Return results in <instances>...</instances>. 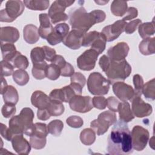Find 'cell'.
Here are the masks:
<instances>
[{
  "label": "cell",
  "mask_w": 155,
  "mask_h": 155,
  "mask_svg": "<svg viewBox=\"0 0 155 155\" xmlns=\"http://www.w3.org/2000/svg\"><path fill=\"white\" fill-rule=\"evenodd\" d=\"M107 150L111 155H126L133 152L131 131L126 122L119 120L114 124L108 137Z\"/></svg>",
  "instance_id": "6da1fadb"
},
{
  "label": "cell",
  "mask_w": 155,
  "mask_h": 155,
  "mask_svg": "<svg viewBox=\"0 0 155 155\" xmlns=\"http://www.w3.org/2000/svg\"><path fill=\"white\" fill-rule=\"evenodd\" d=\"M68 18L73 30L85 34L93 25L103 22L106 18V14L101 10L87 13L84 7H80L71 8L68 13Z\"/></svg>",
  "instance_id": "7a4b0ae2"
},
{
  "label": "cell",
  "mask_w": 155,
  "mask_h": 155,
  "mask_svg": "<svg viewBox=\"0 0 155 155\" xmlns=\"http://www.w3.org/2000/svg\"><path fill=\"white\" fill-rule=\"evenodd\" d=\"M104 72L110 83L113 84L126 79L131 73V67L125 59L119 61L110 59Z\"/></svg>",
  "instance_id": "3957f363"
},
{
  "label": "cell",
  "mask_w": 155,
  "mask_h": 155,
  "mask_svg": "<svg viewBox=\"0 0 155 155\" xmlns=\"http://www.w3.org/2000/svg\"><path fill=\"white\" fill-rule=\"evenodd\" d=\"M110 82L100 73H91L87 80V88L89 92L93 95H105L109 91Z\"/></svg>",
  "instance_id": "277c9868"
},
{
  "label": "cell",
  "mask_w": 155,
  "mask_h": 155,
  "mask_svg": "<svg viewBox=\"0 0 155 155\" xmlns=\"http://www.w3.org/2000/svg\"><path fill=\"white\" fill-rule=\"evenodd\" d=\"M117 121L116 114L112 111H105L100 113L96 119L90 123V127L97 136L105 133L108 128Z\"/></svg>",
  "instance_id": "5b68a950"
},
{
  "label": "cell",
  "mask_w": 155,
  "mask_h": 155,
  "mask_svg": "<svg viewBox=\"0 0 155 155\" xmlns=\"http://www.w3.org/2000/svg\"><path fill=\"white\" fill-rule=\"evenodd\" d=\"M24 2L19 0H10L5 3V9L0 12L1 22H12L22 15L24 10Z\"/></svg>",
  "instance_id": "8992f818"
},
{
  "label": "cell",
  "mask_w": 155,
  "mask_h": 155,
  "mask_svg": "<svg viewBox=\"0 0 155 155\" xmlns=\"http://www.w3.org/2000/svg\"><path fill=\"white\" fill-rule=\"evenodd\" d=\"M74 1L67 0H56L54 1L48 9V15L50 19L51 22L56 24L59 22L66 21L68 16L65 13L67 7L71 5Z\"/></svg>",
  "instance_id": "52a82bcc"
},
{
  "label": "cell",
  "mask_w": 155,
  "mask_h": 155,
  "mask_svg": "<svg viewBox=\"0 0 155 155\" xmlns=\"http://www.w3.org/2000/svg\"><path fill=\"white\" fill-rule=\"evenodd\" d=\"M131 136L133 148L137 151H140L146 147L150 134L145 128L140 125H136L132 129Z\"/></svg>",
  "instance_id": "ba28073f"
},
{
  "label": "cell",
  "mask_w": 155,
  "mask_h": 155,
  "mask_svg": "<svg viewBox=\"0 0 155 155\" xmlns=\"http://www.w3.org/2000/svg\"><path fill=\"white\" fill-rule=\"evenodd\" d=\"M34 116L33 110L28 107L22 108L19 114L17 115L18 120L24 130V133L30 137L33 134L35 131V124L33 123Z\"/></svg>",
  "instance_id": "9c48e42d"
},
{
  "label": "cell",
  "mask_w": 155,
  "mask_h": 155,
  "mask_svg": "<svg viewBox=\"0 0 155 155\" xmlns=\"http://www.w3.org/2000/svg\"><path fill=\"white\" fill-rule=\"evenodd\" d=\"M99 55V54L95 50L90 48L85 50L77 58L76 62L78 68L84 71L93 70L95 67Z\"/></svg>",
  "instance_id": "30bf717a"
},
{
  "label": "cell",
  "mask_w": 155,
  "mask_h": 155,
  "mask_svg": "<svg viewBox=\"0 0 155 155\" xmlns=\"http://www.w3.org/2000/svg\"><path fill=\"white\" fill-rule=\"evenodd\" d=\"M70 108L76 112L85 113L90 111L93 108L92 99L89 96H83L76 95L69 101Z\"/></svg>",
  "instance_id": "8fae6325"
},
{
  "label": "cell",
  "mask_w": 155,
  "mask_h": 155,
  "mask_svg": "<svg viewBox=\"0 0 155 155\" xmlns=\"http://www.w3.org/2000/svg\"><path fill=\"white\" fill-rule=\"evenodd\" d=\"M131 101V111L134 117L139 118L147 117L152 113V106L150 104L145 102L141 96H134Z\"/></svg>",
  "instance_id": "7c38bea8"
},
{
  "label": "cell",
  "mask_w": 155,
  "mask_h": 155,
  "mask_svg": "<svg viewBox=\"0 0 155 155\" xmlns=\"http://www.w3.org/2000/svg\"><path fill=\"white\" fill-rule=\"evenodd\" d=\"M126 24V21L122 19L116 21L113 24L104 27L101 33L104 35L107 42L113 41L124 31Z\"/></svg>",
  "instance_id": "4fadbf2b"
},
{
  "label": "cell",
  "mask_w": 155,
  "mask_h": 155,
  "mask_svg": "<svg viewBox=\"0 0 155 155\" xmlns=\"http://www.w3.org/2000/svg\"><path fill=\"white\" fill-rule=\"evenodd\" d=\"M113 91L116 97L121 101H131L134 96L133 87L122 81L116 82L113 84Z\"/></svg>",
  "instance_id": "5bb4252c"
},
{
  "label": "cell",
  "mask_w": 155,
  "mask_h": 155,
  "mask_svg": "<svg viewBox=\"0 0 155 155\" xmlns=\"http://www.w3.org/2000/svg\"><path fill=\"white\" fill-rule=\"evenodd\" d=\"M69 26L66 23L56 24L52 32L46 39L51 45H55L62 42L69 33Z\"/></svg>",
  "instance_id": "9a60e30c"
},
{
  "label": "cell",
  "mask_w": 155,
  "mask_h": 155,
  "mask_svg": "<svg viewBox=\"0 0 155 155\" xmlns=\"http://www.w3.org/2000/svg\"><path fill=\"white\" fill-rule=\"evenodd\" d=\"M130 47L127 43L120 42L109 48L107 51V56L113 61H119L125 59L129 52Z\"/></svg>",
  "instance_id": "2e32d148"
},
{
  "label": "cell",
  "mask_w": 155,
  "mask_h": 155,
  "mask_svg": "<svg viewBox=\"0 0 155 155\" xmlns=\"http://www.w3.org/2000/svg\"><path fill=\"white\" fill-rule=\"evenodd\" d=\"M76 95L77 94L73 87L68 85L61 88L53 90L50 92L49 97L51 99L57 100L62 102H69L70 99Z\"/></svg>",
  "instance_id": "e0dca14e"
},
{
  "label": "cell",
  "mask_w": 155,
  "mask_h": 155,
  "mask_svg": "<svg viewBox=\"0 0 155 155\" xmlns=\"http://www.w3.org/2000/svg\"><path fill=\"white\" fill-rule=\"evenodd\" d=\"M11 142L13 150L18 154H28L30 153L31 146L24 137L23 134L14 136Z\"/></svg>",
  "instance_id": "ac0fdd59"
},
{
  "label": "cell",
  "mask_w": 155,
  "mask_h": 155,
  "mask_svg": "<svg viewBox=\"0 0 155 155\" xmlns=\"http://www.w3.org/2000/svg\"><path fill=\"white\" fill-rule=\"evenodd\" d=\"M84 35L76 30L72 29L64 38L62 43L70 49L78 50L82 46V40Z\"/></svg>",
  "instance_id": "d6986e66"
},
{
  "label": "cell",
  "mask_w": 155,
  "mask_h": 155,
  "mask_svg": "<svg viewBox=\"0 0 155 155\" xmlns=\"http://www.w3.org/2000/svg\"><path fill=\"white\" fill-rule=\"evenodd\" d=\"M20 35L18 30L14 27H3L0 30L1 42L13 44L19 38Z\"/></svg>",
  "instance_id": "ffe728a7"
},
{
  "label": "cell",
  "mask_w": 155,
  "mask_h": 155,
  "mask_svg": "<svg viewBox=\"0 0 155 155\" xmlns=\"http://www.w3.org/2000/svg\"><path fill=\"white\" fill-rule=\"evenodd\" d=\"M40 26L38 28L39 36L43 39H47L53 30L50 19L47 13H41L39 16Z\"/></svg>",
  "instance_id": "44dd1931"
},
{
  "label": "cell",
  "mask_w": 155,
  "mask_h": 155,
  "mask_svg": "<svg viewBox=\"0 0 155 155\" xmlns=\"http://www.w3.org/2000/svg\"><path fill=\"white\" fill-rule=\"evenodd\" d=\"M50 101V97L40 90L34 91L31 96V104L38 109L46 108Z\"/></svg>",
  "instance_id": "7402d4cb"
},
{
  "label": "cell",
  "mask_w": 155,
  "mask_h": 155,
  "mask_svg": "<svg viewBox=\"0 0 155 155\" xmlns=\"http://www.w3.org/2000/svg\"><path fill=\"white\" fill-rule=\"evenodd\" d=\"M23 36L26 42L29 44H33L39 39L38 28L33 24H27L23 29Z\"/></svg>",
  "instance_id": "603a6c76"
},
{
  "label": "cell",
  "mask_w": 155,
  "mask_h": 155,
  "mask_svg": "<svg viewBox=\"0 0 155 155\" xmlns=\"http://www.w3.org/2000/svg\"><path fill=\"white\" fill-rule=\"evenodd\" d=\"M117 111L119 112V120L126 123L131 121L134 118V116L130 108V105L127 101L119 102Z\"/></svg>",
  "instance_id": "cb8c5ba5"
},
{
  "label": "cell",
  "mask_w": 155,
  "mask_h": 155,
  "mask_svg": "<svg viewBox=\"0 0 155 155\" xmlns=\"http://www.w3.org/2000/svg\"><path fill=\"white\" fill-rule=\"evenodd\" d=\"M1 50L3 58L2 60L10 63L18 52L13 44L7 42H1Z\"/></svg>",
  "instance_id": "d4e9b609"
},
{
  "label": "cell",
  "mask_w": 155,
  "mask_h": 155,
  "mask_svg": "<svg viewBox=\"0 0 155 155\" xmlns=\"http://www.w3.org/2000/svg\"><path fill=\"white\" fill-rule=\"evenodd\" d=\"M139 50L143 55L153 54L155 52V38L150 37L143 39L139 45Z\"/></svg>",
  "instance_id": "484cf974"
},
{
  "label": "cell",
  "mask_w": 155,
  "mask_h": 155,
  "mask_svg": "<svg viewBox=\"0 0 155 155\" xmlns=\"http://www.w3.org/2000/svg\"><path fill=\"white\" fill-rule=\"evenodd\" d=\"M128 5L127 1L114 0L111 2L110 10L113 15L116 16H123L127 12Z\"/></svg>",
  "instance_id": "4316f807"
},
{
  "label": "cell",
  "mask_w": 155,
  "mask_h": 155,
  "mask_svg": "<svg viewBox=\"0 0 155 155\" xmlns=\"http://www.w3.org/2000/svg\"><path fill=\"white\" fill-rule=\"evenodd\" d=\"M23 2L27 8L39 11L47 9L50 4L48 0H25Z\"/></svg>",
  "instance_id": "83f0119b"
},
{
  "label": "cell",
  "mask_w": 155,
  "mask_h": 155,
  "mask_svg": "<svg viewBox=\"0 0 155 155\" xmlns=\"http://www.w3.org/2000/svg\"><path fill=\"white\" fill-rule=\"evenodd\" d=\"M46 109L51 116H59L63 114L65 108L62 102L51 99Z\"/></svg>",
  "instance_id": "f1b7e54d"
},
{
  "label": "cell",
  "mask_w": 155,
  "mask_h": 155,
  "mask_svg": "<svg viewBox=\"0 0 155 155\" xmlns=\"http://www.w3.org/2000/svg\"><path fill=\"white\" fill-rule=\"evenodd\" d=\"M138 31L140 36L143 38H150L154 34V20L152 22H147L140 24L138 26Z\"/></svg>",
  "instance_id": "f546056e"
},
{
  "label": "cell",
  "mask_w": 155,
  "mask_h": 155,
  "mask_svg": "<svg viewBox=\"0 0 155 155\" xmlns=\"http://www.w3.org/2000/svg\"><path fill=\"white\" fill-rule=\"evenodd\" d=\"M5 103L16 105L19 100V95L17 90L12 85H8L6 91L2 94Z\"/></svg>",
  "instance_id": "4dcf8cb0"
},
{
  "label": "cell",
  "mask_w": 155,
  "mask_h": 155,
  "mask_svg": "<svg viewBox=\"0 0 155 155\" xmlns=\"http://www.w3.org/2000/svg\"><path fill=\"white\" fill-rule=\"evenodd\" d=\"M48 64L45 61L41 63L33 64L31 70L33 76L38 80H41L46 77Z\"/></svg>",
  "instance_id": "1f68e13d"
},
{
  "label": "cell",
  "mask_w": 155,
  "mask_h": 155,
  "mask_svg": "<svg viewBox=\"0 0 155 155\" xmlns=\"http://www.w3.org/2000/svg\"><path fill=\"white\" fill-rule=\"evenodd\" d=\"M106 38L104 35L102 33H99V34L93 39L91 44V48L95 50L99 54L102 53L106 46Z\"/></svg>",
  "instance_id": "d6a6232c"
},
{
  "label": "cell",
  "mask_w": 155,
  "mask_h": 155,
  "mask_svg": "<svg viewBox=\"0 0 155 155\" xmlns=\"http://www.w3.org/2000/svg\"><path fill=\"white\" fill-rule=\"evenodd\" d=\"M80 140L85 145H91L96 140V133L92 128H85L81 132Z\"/></svg>",
  "instance_id": "836d02e7"
},
{
  "label": "cell",
  "mask_w": 155,
  "mask_h": 155,
  "mask_svg": "<svg viewBox=\"0 0 155 155\" xmlns=\"http://www.w3.org/2000/svg\"><path fill=\"white\" fill-rule=\"evenodd\" d=\"M13 79L16 84L20 86H24L28 82L30 77L25 70L18 69L13 72Z\"/></svg>",
  "instance_id": "e575fe53"
},
{
  "label": "cell",
  "mask_w": 155,
  "mask_h": 155,
  "mask_svg": "<svg viewBox=\"0 0 155 155\" xmlns=\"http://www.w3.org/2000/svg\"><path fill=\"white\" fill-rule=\"evenodd\" d=\"M63 128L64 124L62 121L59 119H55L51 120L47 125L48 133L52 134L55 137H58L61 135Z\"/></svg>",
  "instance_id": "d590c367"
},
{
  "label": "cell",
  "mask_w": 155,
  "mask_h": 155,
  "mask_svg": "<svg viewBox=\"0 0 155 155\" xmlns=\"http://www.w3.org/2000/svg\"><path fill=\"white\" fill-rule=\"evenodd\" d=\"M155 79L154 78L148 81L143 85L142 94L147 99L154 100L155 99Z\"/></svg>",
  "instance_id": "8d00e7d4"
},
{
  "label": "cell",
  "mask_w": 155,
  "mask_h": 155,
  "mask_svg": "<svg viewBox=\"0 0 155 155\" xmlns=\"http://www.w3.org/2000/svg\"><path fill=\"white\" fill-rule=\"evenodd\" d=\"M11 64L14 66L15 68L21 70H25L29 64L27 57L22 54L19 51L18 52L15 57L11 62Z\"/></svg>",
  "instance_id": "74e56055"
},
{
  "label": "cell",
  "mask_w": 155,
  "mask_h": 155,
  "mask_svg": "<svg viewBox=\"0 0 155 155\" xmlns=\"http://www.w3.org/2000/svg\"><path fill=\"white\" fill-rule=\"evenodd\" d=\"M30 58L33 64L44 62L45 57V52L42 47H36L33 48L30 53Z\"/></svg>",
  "instance_id": "f35d334b"
},
{
  "label": "cell",
  "mask_w": 155,
  "mask_h": 155,
  "mask_svg": "<svg viewBox=\"0 0 155 155\" xmlns=\"http://www.w3.org/2000/svg\"><path fill=\"white\" fill-rule=\"evenodd\" d=\"M47 142L46 137L32 135L30 138V143L32 148L36 150H41L45 147Z\"/></svg>",
  "instance_id": "ab89813d"
},
{
  "label": "cell",
  "mask_w": 155,
  "mask_h": 155,
  "mask_svg": "<svg viewBox=\"0 0 155 155\" xmlns=\"http://www.w3.org/2000/svg\"><path fill=\"white\" fill-rule=\"evenodd\" d=\"M61 75V69L55 64L51 63L47 68L46 77L51 81L58 79Z\"/></svg>",
  "instance_id": "60d3db41"
},
{
  "label": "cell",
  "mask_w": 155,
  "mask_h": 155,
  "mask_svg": "<svg viewBox=\"0 0 155 155\" xmlns=\"http://www.w3.org/2000/svg\"><path fill=\"white\" fill-rule=\"evenodd\" d=\"M133 82L134 86V96H141L144 85L142 77L139 74H134L133 78Z\"/></svg>",
  "instance_id": "b9f144b4"
},
{
  "label": "cell",
  "mask_w": 155,
  "mask_h": 155,
  "mask_svg": "<svg viewBox=\"0 0 155 155\" xmlns=\"http://www.w3.org/2000/svg\"><path fill=\"white\" fill-rule=\"evenodd\" d=\"M1 74L2 76H9L13 74L14 66L9 62L4 60L1 61Z\"/></svg>",
  "instance_id": "7bdbcfd3"
},
{
  "label": "cell",
  "mask_w": 155,
  "mask_h": 155,
  "mask_svg": "<svg viewBox=\"0 0 155 155\" xmlns=\"http://www.w3.org/2000/svg\"><path fill=\"white\" fill-rule=\"evenodd\" d=\"M48 133V128L45 124L41 122H36L35 124V131L33 135L46 137Z\"/></svg>",
  "instance_id": "ee69618b"
},
{
  "label": "cell",
  "mask_w": 155,
  "mask_h": 155,
  "mask_svg": "<svg viewBox=\"0 0 155 155\" xmlns=\"http://www.w3.org/2000/svg\"><path fill=\"white\" fill-rule=\"evenodd\" d=\"M16 108L15 105L5 103L1 108V113L5 118L12 117L16 113Z\"/></svg>",
  "instance_id": "f6af8a7d"
},
{
  "label": "cell",
  "mask_w": 155,
  "mask_h": 155,
  "mask_svg": "<svg viewBox=\"0 0 155 155\" xmlns=\"http://www.w3.org/2000/svg\"><path fill=\"white\" fill-rule=\"evenodd\" d=\"M66 123L68 126L74 128H81L83 124V119L78 116H71L66 120Z\"/></svg>",
  "instance_id": "bcb514c9"
},
{
  "label": "cell",
  "mask_w": 155,
  "mask_h": 155,
  "mask_svg": "<svg viewBox=\"0 0 155 155\" xmlns=\"http://www.w3.org/2000/svg\"><path fill=\"white\" fill-rule=\"evenodd\" d=\"M93 107L99 109L104 110L107 107V99L104 96H94L92 99Z\"/></svg>",
  "instance_id": "7dc6e473"
},
{
  "label": "cell",
  "mask_w": 155,
  "mask_h": 155,
  "mask_svg": "<svg viewBox=\"0 0 155 155\" xmlns=\"http://www.w3.org/2000/svg\"><path fill=\"white\" fill-rule=\"evenodd\" d=\"M142 21L139 19H134L131 21H130L128 23H127L125 27L124 31L127 34H132L137 29V27L141 24Z\"/></svg>",
  "instance_id": "c3c4849f"
},
{
  "label": "cell",
  "mask_w": 155,
  "mask_h": 155,
  "mask_svg": "<svg viewBox=\"0 0 155 155\" xmlns=\"http://www.w3.org/2000/svg\"><path fill=\"white\" fill-rule=\"evenodd\" d=\"M70 81L71 83H74L79 85L83 88L86 82V78L85 76L81 73L76 72L71 76Z\"/></svg>",
  "instance_id": "681fc988"
},
{
  "label": "cell",
  "mask_w": 155,
  "mask_h": 155,
  "mask_svg": "<svg viewBox=\"0 0 155 155\" xmlns=\"http://www.w3.org/2000/svg\"><path fill=\"white\" fill-rule=\"evenodd\" d=\"M119 101L114 96H110L107 99V107L110 111L117 112Z\"/></svg>",
  "instance_id": "f907efd6"
},
{
  "label": "cell",
  "mask_w": 155,
  "mask_h": 155,
  "mask_svg": "<svg viewBox=\"0 0 155 155\" xmlns=\"http://www.w3.org/2000/svg\"><path fill=\"white\" fill-rule=\"evenodd\" d=\"M138 15V11L136 8L133 7H130L127 8V12L125 14L124 16L122 18V20L124 21H129L136 18Z\"/></svg>",
  "instance_id": "816d5d0a"
},
{
  "label": "cell",
  "mask_w": 155,
  "mask_h": 155,
  "mask_svg": "<svg viewBox=\"0 0 155 155\" xmlns=\"http://www.w3.org/2000/svg\"><path fill=\"white\" fill-rule=\"evenodd\" d=\"M74 73V67L68 62L61 69V75L64 77H71Z\"/></svg>",
  "instance_id": "f5cc1de1"
},
{
  "label": "cell",
  "mask_w": 155,
  "mask_h": 155,
  "mask_svg": "<svg viewBox=\"0 0 155 155\" xmlns=\"http://www.w3.org/2000/svg\"><path fill=\"white\" fill-rule=\"evenodd\" d=\"M1 135L8 141H11L13 137V135L12 134L10 128H7V126L2 123H1Z\"/></svg>",
  "instance_id": "db71d44e"
},
{
  "label": "cell",
  "mask_w": 155,
  "mask_h": 155,
  "mask_svg": "<svg viewBox=\"0 0 155 155\" xmlns=\"http://www.w3.org/2000/svg\"><path fill=\"white\" fill-rule=\"evenodd\" d=\"M44 52H45V60L49 62H51L54 59L55 56L56 55V52L54 49L51 48L48 46L44 45L42 47Z\"/></svg>",
  "instance_id": "11a10c76"
},
{
  "label": "cell",
  "mask_w": 155,
  "mask_h": 155,
  "mask_svg": "<svg viewBox=\"0 0 155 155\" xmlns=\"http://www.w3.org/2000/svg\"><path fill=\"white\" fill-rule=\"evenodd\" d=\"M51 62L52 64L56 65L60 69L63 68L65 65V64L67 63V62L65 61L63 56H62L61 55H58V54L55 56V57L54 58V59L52 60Z\"/></svg>",
  "instance_id": "9f6ffc18"
},
{
  "label": "cell",
  "mask_w": 155,
  "mask_h": 155,
  "mask_svg": "<svg viewBox=\"0 0 155 155\" xmlns=\"http://www.w3.org/2000/svg\"><path fill=\"white\" fill-rule=\"evenodd\" d=\"M50 115L48 113L46 108L44 109H38L37 111L38 119L41 120H47L50 117Z\"/></svg>",
  "instance_id": "6f0895ef"
},
{
  "label": "cell",
  "mask_w": 155,
  "mask_h": 155,
  "mask_svg": "<svg viewBox=\"0 0 155 155\" xmlns=\"http://www.w3.org/2000/svg\"><path fill=\"white\" fill-rule=\"evenodd\" d=\"M1 91H0V93L1 94H3L6 91L7 87H8V85H7V81L5 80V79L4 78V76H2L1 77Z\"/></svg>",
  "instance_id": "680465c9"
},
{
  "label": "cell",
  "mask_w": 155,
  "mask_h": 155,
  "mask_svg": "<svg viewBox=\"0 0 155 155\" xmlns=\"http://www.w3.org/2000/svg\"><path fill=\"white\" fill-rule=\"evenodd\" d=\"M94 2L96 4H98L99 5H105V4L108 3V1H94Z\"/></svg>",
  "instance_id": "91938a15"
}]
</instances>
